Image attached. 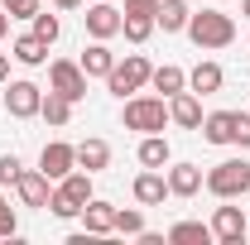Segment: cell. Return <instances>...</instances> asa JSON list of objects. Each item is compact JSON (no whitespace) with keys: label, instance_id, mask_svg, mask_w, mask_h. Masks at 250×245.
Returning a JSON list of instances; mask_svg holds the SVG:
<instances>
[{"label":"cell","instance_id":"obj_1","mask_svg":"<svg viewBox=\"0 0 250 245\" xmlns=\"http://www.w3.org/2000/svg\"><path fill=\"white\" fill-rule=\"evenodd\" d=\"M183 34L197 48H226V43H236V20L226 10H192V20H188Z\"/></svg>","mask_w":250,"mask_h":245},{"label":"cell","instance_id":"obj_2","mask_svg":"<svg viewBox=\"0 0 250 245\" xmlns=\"http://www.w3.org/2000/svg\"><path fill=\"white\" fill-rule=\"evenodd\" d=\"M207 192L221 197V202H236V197H246L250 192V163L246 159H221L207 168Z\"/></svg>","mask_w":250,"mask_h":245},{"label":"cell","instance_id":"obj_3","mask_svg":"<svg viewBox=\"0 0 250 245\" xmlns=\"http://www.w3.org/2000/svg\"><path fill=\"white\" fill-rule=\"evenodd\" d=\"M168 125V101L164 96H130L125 101V130H140V135H159Z\"/></svg>","mask_w":250,"mask_h":245},{"label":"cell","instance_id":"obj_4","mask_svg":"<svg viewBox=\"0 0 250 245\" xmlns=\"http://www.w3.org/2000/svg\"><path fill=\"white\" fill-rule=\"evenodd\" d=\"M149 72H154V67H149V58H145V53H125V62L116 58L111 77H106V87H111V92L125 101V96H135L145 82H149Z\"/></svg>","mask_w":250,"mask_h":245},{"label":"cell","instance_id":"obj_5","mask_svg":"<svg viewBox=\"0 0 250 245\" xmlns=\"http://www.w3.org/2000/svg\"><path fill=\"white\" fill-rule=\"evenodd\" d=\"M87 72H82V62H67V58H58V62H48V92H58V96H67L72 106L87 96Z\"/></svg>","mask_w":250,"mask_h":245},{"label":"cell","instance_id":"obj_6","mask_svg":"<svg viewBox=\"0 0 250 245\" xmlns=\"http://www.w3.org/2000/svg\"><path fill=\"white\" fill-rule=\"evenodd\" d=\"M212 236H217V245H241L250 236V216L241 207H217L212 212Z\"/></svg>","mask_w":250,"mask_h":245},{"label":"cell","instance_id":"obj_7","mask_svg":"<svg viewBox=\"0 0 250 245\" xmlns=\"http://www.w3.org/2000/svg\"><path fill=\"white\" fill-rule=\"evenodd\" d=\"M39 106H43V87H34V82H10L5 87V111L15 121H34Z\"/></svg>","mask_w":250,"mask_h":245},{"label":"cell","instance_id":"obj_8","mask_svg":"<svg viewBox=\"0 0 250 245\" xmlns=\"http://www.w3.org/2000/svg\"><path fill=\"white\" fill-rule=\"evenodd\" d=\"M39 168L58 183V178H67L72 168H77V144H67V140H48L43 144V154H39Z\"/></svg>","mask_w":250,"mask_h":245},{"label":"cell","instance_id":"obj_9","mask_svg":"<svg viewBox=\"0 0 250 245\" xmlns=\"http://www.w3.org/2000/svg\"><path fill=\"white\" fill-rule=\"evenodd\" d=\"M15 192H20V202H24V207H48L53 178H48L43 168H20V178H15Z\"/></svg>","mask_w":250,"mask_h":245},{"label":"cell","instance_id":"obj_10","mask_svg":"<svg viewBox=\"0 0 250 245\" xmlns=\"http://www.w3.org/2000/svg\"><path fill=\"white\" fill-rule=\"evenodd\" d=\"M82 24H87L92 39H116V34H121V10H116L111 0H96V5H87Z\"/></svg>","mask_w":250,"mask_h":245},{"label":"cell","instance_id":"obj_11","mask_svg":"<svg viewBox=\"0 0 250 245\" xmlns=\"http://www.w3.org/2000/svg\"><path fill=\"white\" fill-rule=\"evenodd\" d=\"M168 197H197L202 187H207V173L197 168V163H168Z\"/></svg>","mask_w":250,"mask_h":245},{"label":"cell","instance_id":"obj_12","mask_svg":"<svg viewBox=\"0 0 250 245\" xmlns=\"http://www.w3.org/2000/svg\"><path fill=\"white\" fill-rule=\"evenodd\" d=\"M130 192H135L140 207H159V202L168 197V178H164V168H145V173L130 183Z\"/></svg>","mask_w":250,"mask_h":245},{"label":"cell","instance_id":"obj_13","mask_svg":"<svg viewBox=\"0 0 250 245\" xmlns=\"http://www.w3.org/2000/svg\"><path fill=\"white\" fill-rule=\"evenodd\" d=\"M168 121L173 125H183V130H197L202 125V101H197V92H178V96H168Z\"/></svg>","mask_w":250,"mask_h":245},{"label":"cell","instance_id":"obj_14","mask_svg":"<svg viewBox=\"0 0 250 245\" xmlns=\"http://www.w3.org/2000/svg\"><path fill=\"white\" fill-rule=\"evenodd\" d=\"M82 226H87V236H111V231H116V207H111L106 197H92V202L82 207Z\"/></svg>","mask_w":250,"mask_h":245},{"label":"cell","instance_id":"obj_15","mask_svg":"<svg viewBox=\"0 0 250 245\" xmlns=\"http://www.w3.org/2000/svg\"><path fill=\"white\" fill-rule=\"evenodd\" d=\"M48 48H53V43H43L39 34H20V39L10 43V58L24 62V67H43V62H48Z\"/></svg>","mask_w":250,"mask_h":245},{"label":"cell","instance_id":"obj_16","mask_svg":"<svg viewBox=\"0 0 250 245\" xmlns=\"http://www.w3.org/2000/svg\"><path fill=\"white\" fill-rule=\"evenodd\" d=\"M188 20H192L188 0H159V10H154V29H164V34H183V29H188Z\"/></svg>","mask_w":250,"mask_h":245},{"label":"cell","instance_id":"obj_17","mask_svg":"<svg viewBox=\"0 0 250 245\" xmlns=\"http://www.w3.org/2000/svg\"><path fill=\"white\" fill-rule=\"evenodd\" d=\"M82 72H87V77H111V67H116V53H111V48H106V39H92V43H87V53H82Z\"/></svg>","mask_w":250,"mask_h":245},{"label":"cell","instance_id":"obj_18","mask_svg":"<svg viewBox=\"0 0 250 245\" xmlns=\"http://www.w3.org/2000/svg\"><path fill=\"white\" fill-rule=\"evenodd\" d=\"M221 82H226L221 62H197V67L188 72V92H197V96H212V92H221Z\"/></svg>","mask_w":250,"mask_h":245},{"label":"cell","instance_id":"obj_19","mask_svg":"<svg viewBox=\"0 0 250 245\" xmlns=\"http://www.w3.org/2000/svg\"><path fill=\"white\" fill-rule=\"evenodd\" d=\"M106 163H111V144H106V140H82V144H77V168H87V173H101V168H106Z\"/></svg>","mask_w":250,"mask_h":245},{"label":"cell","instance_id":"obj_20","mask_svg":"<svg viewBox=\"0 0 250 245\" xmlns=\"http://www.w3.org/2000/svg\"><path fill=\"white\" fill-rule=\"evenodd\" d=\"M168 245H207V241H217L212 236V221L202 226V221H178V226H168V236H164Z\"/></svg>","mask_w":250,"mask_h":245},{"label":"cell","instance_id":"obj_21","mask_svg":"<svg viewBox=\"0 0 250 245\" xmlns=\"http://www.w3.org/2000/svg\"><path fill=\"white\" fill-rule=\"evenodd\" d=\"M149 82H154V92H164V101H168V96H178L188 87V72L178 67V62H164V67L149 72Z\"/></svg>","mask_w":250,"mask_h":245},{"label":"cell","instance_id":"obj_22","mask_svg":"<svg viewBox=\"0 0 250 245\" xmlns=\"http://www.w3.org/2000/svg\"><path fill=\"white\" fill-rule=\"evenodd\" d=\"M168 159H173V149H168L164 130H159V135H145V140H140V163H145V168H168Z\"/></svg>","mask_w":250,"mask_h":245},{"label":"cell","instance_id":"obj_23","mask_svg":"<svg viewBox=\"0 0 250 245\" xmlns=\"http://www.w3.org/2000/svg\"><path fill=\"white\" fill-rule=\"evenodd\" d=\"M58 192H67L77 207H87V202L96 197V192H92V173H87V168H72L67 178H58Z\"/></svg>","mask_w":250,"mask_h":245},{"label":"cell","instance_id":"obj_24","mask_svg":"<svg viewBox=\"0 0 250 245\" xmlns=\"http://www.w3.org/2000/svg\"><path fill=\"white\" fill-rule=\"evenodd\" d=\"M121 34L130 43H145L154 34V15H140V10H121Z\"/></svg>","mask_w":250,"mask_h":245},{"label":"cell","instance_id":"obj_25","mask_svg":"<svg viewBox=\"0 0 250 245\" xmlns=\"http://www.w3.org/2000/svg\"><path fill=\"white\" fill-rule=\"evenodd\" d=\"M202 140L207 144H231V111H212V116H202Z\"/></svg>","mask_w":250,"mask_h":245},{"label":"cell","instance_id":"obj_26","mask_svg":"<svg viewBox=\"0 0 250 245\" xmlns=\"http://www.w3.org/2000/svg\"><path fill=\"white\" fill-rule=\"evenodd\" d=\"M39 116L53 125V130H62V125L72 121V101H67V96H58V92H43V106H39Z\"/></svg>","mask_w":250,"mask_h":245},{"label":"cell","instance_id":"obj_27","mask_svg":"<svg viewBox=\"0 0 250 245\" xmlns=\"http://www.w3.org/2000/svg\"><path fill=\"white\" fill-rule=\"evenodd\" d=\"M116 231L121 236H140L145 231V212L140 207H116Z\"/></svg>","mask_w":250,"mask_h":245},{"label":"cell","instance_id":"obj_28","mask_svg":"<svg viewBox=\"0 0 250 245\" xmlns=\"http://www.w3.org/2000/svg\"><path fill=\"white\" fill-rule=\"evenodd\" d=\"M48 212L58 216V221H72V216H82V207H77L67 192H58V183H53V192H48Z\"/></svg>","mask_w":250,"mask_h":245},{"label":"cell","instance_id":"obj_29","mask_svg":"<svg viewBox=\"0 0 250 245\" xmlns=\"http://www.w3.org/2000/svg\"><path fill=\"white\" fill-rule=\"evenodd\" d=\"M34 34H39L43 43H58V34H62L58 15H48V10H39V15H34Z\"/></svg>","mask_w":250,"mask_h":245},{"label":"cell","instance_id":"obj_30","mask_svg":"<svg viewBox=\"0 0 250 245\" xmlns=\"http://www.w3.org/2000/svg\"><path fill=\"white\" fill-rule=\"evenodd\" d=\"M231 144L250 149V111H231Z\"/></svg>","mask_w":250,"mask_h":245},{"label":"cell","instance_id":"obj_31","mask_svg":"<svg viewBox=\"0 0 250 245\" xmlns=\"http://www.w3.org/2000/svg\"><path fill=\"white\" fill-rule=\"evenodd\" d=\"M0 5H5L10 20H34V15L43 10V0H0Z\"/></svg>","mask_w":250,"mask_h":245},{"label":"cell","instance_id":"obj_32","mask_svg":"<svg viewBox=\"0 0 250 245\" xmlns=\"http://www.w3.org/2000/svg\"><path fill=\"white\" fill-rule=\"evenodd\" d=\"M20 168H24V163H20L15 154H0V187H15V178H20Z\"/></svg>","mask_w":250,"mask_h":245},{"label":"cell","instance_id":"obj_33","mask_svg":"<svg viewBox=\"0 0 250 245\" xmlns=\"http://www.w3.org/2000/svg\"><path fill=\"white\" fill-rule=\"evenodd\" d=\"M15 231H20V221H15V207L0 197V241H5V236H15Z\"/></svg>","mask_w":250,"mask_h":245},{"label":"cell","instance_id":"obj_34","mask_svg":"<svg viewBox=\"0 0 250 245\" xmlns=\"http://www.w3.org/2000/svg\"><path fill=\"white\" fill-rule=\"evenodd\" d=\"M125 10H140V15H154L159 0H125Z\"/></svg>","mask_w":250,"mask_h":245},{"label":"cell","instance_id":"obj_35","mask_svg":"<svg viewBox=\"0 0 250 245\" xmlns=\"http://www.w3.org/2000/svg\"><path fill=\"white\" fill-rule=\"evenodd\" d=\"M5 77H10V58L0 53V87H5Z\"/></svg>","mask_w":250,"mask_h":245},{"label":"cell","instance_id":"obj_36","mask_svg":"<svg viewBox=\"0 0 250 245\" xmlns=\"http://www.w3.org/2000/svg\"><path fill=\"white\" fill-rule=\"evenodd\" d=\"M10 34V15H5V5H0V39Z\"/></svg>","mask_w":250,"mask_h":245},{"label":"cell","instance_id":"obj_37","mask_svg":"<svg viewBox=\"0 0 250 245\" xmlns=\"http://www.w3.org/2000/svg\"><path fill=\"white\" fill-rule=\"evenodd\" d=\"M53 5H58V10H77L82 0H53Z\"/></svg>","mask_w":250,"mask_h":245},{"label":"cell","instance_id":"obj_38","mask_svg":"<svg viewBox=\"0 0 250 245\" xmlns=\"http://www.w3.org/2000/svg\"><path fill=\"white\" fill-rule=\"evenodd\" d=\"M241 15H246V20H250V0H241Z\"/></svg>","mask_w":250,"mask_h":245}]
</instances>
